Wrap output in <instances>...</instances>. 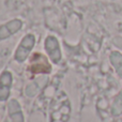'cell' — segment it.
I'll list each match as a JSON object with an SVG mask.
<instances>
[{
  "label": "cell",
  "mask_w": 122,
  "mask_h": 122,
  "mask_svg": "<svg viewBox=\"0 0 122 122\" xmlns=\"http://www.w3.org/2000/svg\"><path fill=\"white\" fill-rule=\"evenodd\" d=\"M21 26H23V21L17 18L1 25L0 26V41L5 40L13 34L17 33L21 29Z\"/></svg>",
  "instance_id": "8992f818"
},
{
  "label": "cell",
  "mask_w": 122,
  "mask_h": 122,
  "mask_svg": "<svg viewBox=\"0 0 122 122\" xmlns=\"http://www.w3.org/2000/svg\"><path fill=\"white\" fill-rule=\"evenodd\" d=\"M119 122H122V120H120V121H119Z\"/></svg>",
  "instance_id": "8fae6325"
},
{
  "label": "cell",
  "mask_w": 122,
  "mask_h": 122,
  "mask_svg": "<svg viewBox=\"0 0 122 122\" xmlns=\"http://www.w3.org/2000/svg\"><path fill=\"white\" fill-rule=\"evenodd\" d=\"M3 122H12V121H11L9 118H5V119H4V121H3Z\"/></svg>",
  "instance_id": "30bf717a"
},
{
  "label": "cell",
  "mask_w": 122,
  "mask_h": 122,
  "mask_svg": "<svg viewBox=\"0 0 122 122\" xmlns=\"http://www.w3.org/2000/svg\"><path fill=\"white\" fill-rule=\"evenodd\" d=\"M110 114L114 117H120L122 115V89L116 94L110 106Z\"/></svg>",
  "instance_id": "9c48e42d"
},
{
  "label": "cell",
  "mask_w": 122,
  "mask_h": 122,
  "mask_svg": "<svg viewBox=\"0 0 122 122\" xmlns=\"http://www.w3.org/2000/svg\"><path fill=\"white\" fill-rule=\"evenodd\" d=\"M70 117V106L63 104L58 112L51 114V122H66Z\"/></svg>",
  "instance_id": "ba28073f"
},
{
  "label": "cell",
  "mask_w": 122,
  "mask_h": 122,
  "mask_svg": "<svg viewBox=\"0 0 122 122\" xmlns=\"http://www.w3.org/2000/svg\"><path fill=\"white\" fill-rule=\"evenodd\" d=\"M28 70L31 74H49L51 72V64L49 58L45 57L43 54L34 53L30 58Z\"/></svg>",
  "instance_id": "7a4b0ae2"
},
{
  "label": "cell",
  "mask_w": 122,
  "mask_h": 122,
  "mask_svg": "<svg viewBox=\"0 0 122 122\" xmlns=\"http://www.w3.org/2000/svg\"><path fill=\"white\" fill-rule=\"evenodd\" d=\"M36 45V36L32 33H28L21 39L14 53V60L17 63H24L29 58L32 49Z\"/></svg>",
  "instance_id": "6da1fadb"
},
{
  "label": "cell",
  "mask_w": 122,
  "mask_h": 122,
  "mask_svg": "<svg viewBox=\"0 0 122 122\" xmlns=\"http://www.w3.org/2000/svg\"><path fill=\"white\" fill-rule=\"evenodd\" d=\"M109 61L116 74L122 79V54L118 51H112L109 55Z\"/></svg>",
  "instance_id": "52a82bcc"
},
{
  "label": "cell",
  "mask_w": 122,
  "mask_h": 122,
  "mask_svg": "<svg viewBox=\"0 0 122 122\" xmlns=\"http://www.w3.org/2000/svg\"><path fill=\"white\" fill-rule=\"evenodd\" d=\"M44 48L51 62L58 64L62 59V53L58 39L54 36H48L44 41Z\"/></svg>",
  "instance_id": "3957f363"
},
{
  "label": "cell",
  "mask_w": 122,
  "mask_h": 122,
  "mask_svg": "<svg viewBox=\"0 0 122 122\" xmlns=\"http://www.w3.org/2000/svg\"><path fill=\"white\" fill-rule=\"evenodd\" d=\"M8 118L12 122H25V116L21 105L16 99H11L6 104Z\"/></svg>",
  "instance_id": "5b68a950"
},
{
  "label": "cell",
  "mask_w": 122,
  "mask_h": 122,
  "mask_svg": "<svg viewBox=\"0 0 122 122\" xmlns=\"http://www.w3.org/2000/svg\"><path fill=\"white\" fill-rule=\"evenodd\" d=\"M13 85V75L9 70H4L0 74V102L9 101L11 95V89Z\"/></svg>",
  "instance_id": "277c9868"
}]
</instances>
